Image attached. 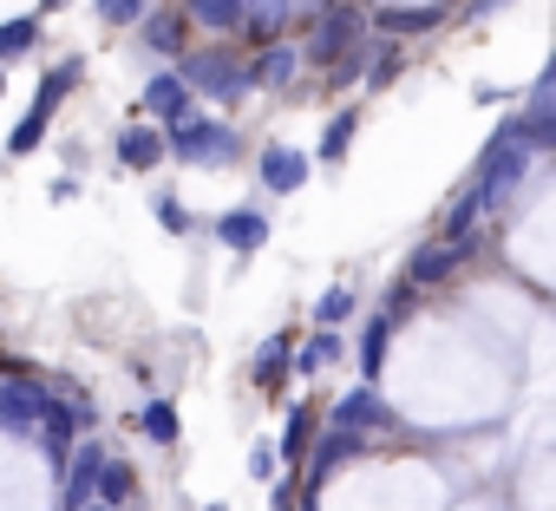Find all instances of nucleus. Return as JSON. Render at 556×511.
Masks as SVG:
<instances>
[{"label": "nucleus", "mask_w": 556, "mask_h": 511, "mask_svg": "<svg viewBox=\"0 0 556 511\" xmlns=\"http://www.w3.org/2000/svg\"><path fill=\"white\" fill-rule=\"evenodd\" d=\"M164 158V132H151V125H131L125 138H118V164H131V171H151Z\"/></svg>", "instance_id": "14"}, {"label": "nucleus", "mask_w": 556, "mask_h": 511, "mask_svg": "<svg viewBox=\"0 0 556 511\" xmlns=\"http://www.w3.org/2000/svg\"><path fill=\"white\" fill-rule=\"evenodd\" d=\"M138 21H144V47L151 53H184V14L164 8V14H138Z\"/></svg>", "instance_id": "16"}, {"label": "nucleus", "mask_w": 556, "mask_h": 511, "mask_svg": "<svg viewBox=\"0 0 556 511\" xmlns=\"http://www.w3.org/2000/svg\"><path fill=\"white\" fill-rule=\"evenodd\" d=\"M393 73H400V53H374V60H367V86H374V92H387Z\"/></svg>", "instance_id": "30"}, {"label": "nucleus", "mask_w": 556, "mask_h": 511, "mask_svg": "<svg viewBox=\"0 0 556 511\" xmlns=\"http://www.w3.org/2000/svg\"><path fill=\"white\" fill-rule=\"evenodd\" d=\"M190 92H210V99H242V92H255L249 86V66L236 60V53H223V47H203V53H190L184 47V73H177Z\"/></svg>", "instance_id": "2"}, {"label": "nucleus", "mask_w": 556, "mask_h": 511, "mask_svg": "<svg viewBox=\"0 0 556 511\" xmlns=\"http://www.w3.org/2000/svg\"><path fill=\"white\" fill-rule=\"evenodd\" d=\"M34 40H40V21H34V14H21V21H0V60L27 53Z\"/></svg>", "instance_id": "23"}, {"label": "nucleus", "mask_w": 556, "mask_h": 511, "mask_svg": "<svg viewBox=\"0 0 556 511\" xmlns=\"http://www.w3.org/2000/svg\"><path fill=\"white\" fill-rule=\"evenodd\" d=\"M484 210H478V190H465L458 203H452V216H445V242H471V223H478Z\"/></svg>", "instance_id": "25"}, {"label": "nucleus", "mask_w": 556, "mask_h": 511, "mask_svg": "<svg viewBox=\"0 0 556 511\" xmlns=\"http://www.w3.org/2000/svg\"><path fill=\"white\" fill-rule=\"evenodd\" d=\"M308 433H315V420H308V407H295V420H289L282 446H275V459H289V465H302V459H308Z\"/></svg>", "instance_id": "22"}, {"label": "nucleus", "mask_w": 556, "mask_h": 511, "mask_svg": "<svg viewBox=\"0 0 556 511\" xmlns=\"http://www.w3.org/2000/svg\"><path fill=\"white\" fill-rule=\"evenodd\" d=\"M157 223H164V229H177V236H184V229H190V210H184V203H177V197H157Z\"/></svg>", "instance_id": "31"}, {"label": "nucleus", "mask_w": 556, "mask_h": 511, "mask_svg": "<svg viewBox=\"0 0 556 511\" xmlns=\"http://www.w3.org/2000/svg\"><path fill=\"white\" fill-rule=\"evenodd\" d=\"M406 309H413V283H393V296H387V315H393V322H400V315H406Z\"/></svg>", "instance_id": "32"}, {"label": "nucleus", "mask_w": 556, "mask_h": 511, "mask_svg": "<svg viewBox=\"0 0 556 511\" xmlns=\"http://www.w3.org/2000/svg\"><path fill=\"white\" fill-rule=\"evenodd\" d=\"M354 132H361V119H354V112H341V119H334V125L321 132V151H315V158H328V164H334V158H348Z\"/></svg>", "instance_id": "24"}, {"label": "nucleus", "mask_w": 556, "mask_h": 511, "mask_svg": "<svg viewBox=\"0 0 556 511\" xmlns=\"http://www.w3.org/2000/svg\"><path fill=\"white\" fill-rule=\"evenodd\" d=\"M321 8H328V0H236V27H242L255 47H268L295 14H321Z\"/></svg>", "instance_id": "4"}, {"label": "nucleus", "mask_w": 556, "mask_h": 511, "mask_svg": "<svg viewBox=\"0 0 556 511\" xmlns=\"http://www.w3.org/2000/svg\"><path fill=\"white\" fill-rule=\"evenodd\" d=\"M138 426H144V439L170 446V439H177V413H170V400H151V407L138 413Z\"/></svg>", "instance_id": "26"}, {"label": "nucleus", "mask_w": 556, "mask_h": 511, "mask_svg": "<svg viewBox=\"0 0 556 511\" xmlns=\"http://www.w3.org/2000/svg\"><path fill=\"white\" fill-rule=\"evenodd\" d=\"M73 79H79V60H60V66L40 79V99H34V112H40V119H53V112H60V99L73 92Z\"/></svg>", "instance_id": "18"}, {"label": "nucleus", "mask_w": 556, "mask_h": 511, "mask_svg": "<svg viewBox=\"0 0 556 511\" xmlns=\"http://www.w3.org/2000/svg\"><path fill=\"white\" fill-rule=\"evenodd\" d=\"M334 426H354V433H374V426H393V413H387V400H380L374 387H354L348 400H334Z\"/></svg>", "instance_id": "10"}, {"label": "nucleus", "mask_w": 556, "mask_h": 511, "mask_svg": "<svg viewBox=\"0 0 556 511\" xmlns=\"http://www.w3.org/2000/svg\"><path fill=\"white\" fill-rule=\"evenodd\" d=\"M144 112H151V119H184V112H190V86H184L177 73L144 79Z\"/></svg>", "instance_id": "12"}, {"label": "nucleus", "mask_w": 556, "mask_h": 511, "mask_svg": "<svg viewBox=\"0 0 556 511\" xmlns=\"http://www.w3.org/2000/svg\"><path fill=\"white\" fill-rule=\"evenodd\" d=\"M341 354H348L341 328H321V335H315L302 354H289V361H295V374H321V367H328V361H341Z\"/></svg>", "instance_id": "17"}, {"label": "nucleus", "mask_w": 556, "mask_h": 511, "mask_svg": "<svg viewBox=\"0 0 556 511\" xmlns=\"http://www.w3.org/2000/svg\"><path fill=\"white\" fill-rule=\"evenodd\" d=\"M79 511H112V504H79Z\"/></svg>", "instance_id": "34"}, {"label": "nucleus", "mask_w": 556, "mask_h": 511, "mask_svg": "<svg viewBox=\"0 0 556 511\" xmlns=\"http://www.w3.org/2000/svg\"><path fill=\"white\" fill-rule=\"evenodd\" d=\"M439 21H445V8H380V14H374L380 34H426V27H439Z\"/></svg>", "instance_id": "15"}, {"label": "nucleus", "mask_w": 556, "mask_h": 511, "mask_svg": "<svg viewBox=\"0 0 556 511\" xmlns=\"http://www.w3.org/2000/svg\"><path fill=\"white\" fill-rule=\"evenodd\" d=\"M255 171H262V190H275V197H295L308 184V158L295 145H262Z\"/></svg>", "instance_id": "6"}, {"label": "nucleus", "mask_w": 556, "mask_h": 511, "mask_svg": "<svg viewBox=\"0 0 556 511\" xmlns=\"http://www.w3.org/2000/svg\"><path fill=\"white\" fill-rule=\"evenodd\" d=\"M387 341H393V315H374V322L361 328V348H354L367 374H380V367H387Z\"/></svg>", "instance_id": "19"}, {"label": "nucleus", "mask_w": 556, "mask_h": 511, "mask_svg": "<svg viewBox=\"0 0 556 511\" xmlns=\"http://www.w3.org/2000/svg\"><path fill=\"white\" fill-rule=\"evenodd\" d=\"M190 21H203V27L229 34V27H236V0H190Z\"/></svg>", "instance_id": "27"}, {"label": "nucleus", "mask_w": 556, "mask_h": 511, "mask_svg": "<svg viewBox=\"0 0 556 511\" xmlns=\"http://www.w3.org/2000/svg\"><path fill=\"white\" fill-rule=\"evenodd\" d=\"M354 40H367V14L354 8V0H328V8L315 14V40H308V60H315V66H328V60H341Z\"/></svg>", "instance_id": "3"}, {"label": "nucleus", "mask_w": 556, "mask_h": 511, "mask_svg": "<svg viewBox=\"0 0 556 511\" xmlns=\"http://www.w3.org/2000/svg\"><path fill=\"white\" fill-rule=\"evenodd\" d=\"M99 465H105V446H73L66 452V511H79V504H92V485H99Z\"/></svg>", "instance_id": "8"}, {"label": "nucleus", "mask_w": 556, "mask_h": 511, "mask_svg": "<svg viewBox=\"0 0 556 511\" xmlns=\"http://www.w3.org/2000/svg\"><path fill=\"white\" fill-rule=\"evenodd\" d=\"M465 256H471V242H426L413 263H406V283H413V289L445 283V276H452V263H465Z\"/></svg>", "instance_id": "9"}, {"label": "nucleus", "mask_w": 556, "mask_h": 511, "mask_svg": "<svg viewBox=\"0 0 556 511\" xmlns=\"http://www.w3.org/2000/svg\"><path fill=\"white\" fill-rule=\"evenodd\" d=\"M164 151L177 158V164H190V171H223V164H236V151H242V138L223 125V119H170V138H164Z\"/></svg>", "instance_id": "1"}, {"label": "nucleus", "mask_w": 556, "mask_h": 511, "mask_svg": "<svg viewBox=\"0 0 556 511\" xmlns=\"http://www.w3.org/2000/svg\"><path fill=\"white\" fill-rule=\"evenodd\" d=\"M308 452H315V459H302V465H308V478H328L334 465H348V459H361V452H367V439H361L354 426H334V433H321V439H315Z\"/></svg>", "instance_id": "7"}, {"label": "nucleus", "mask_w": 556, "mask_h": 511, "mask_svg": "<svg viewBox=\"0 0 556 511\" xmlns=\"http://www.w3.org/2000/svg\"><path fill=\"white\" fill-rule=\"evenodd\" d=\"M47 413H53V394H47L34 374H8V381H0V426L34 433Z\"/></svg>", "instance_id": "5"}, {"label": "nucleus", "mask_w": 556, "mask_h": 511, "mask_svg": "<svg viewBox=\"0 0 556 511\" xmlns=\"http://www.w3.org/2000/svg\"><path fill=\"white\" fill-rule=\"evenodd\" d=\"M216 236H223L236 256H249V249H262V242H268V216H262V210H229V216L216 223Z\"/></svg>", "instance_id": "13"}, {"label": "nucleus", "mask_w": 556, "mask_h": 511, "mask_svg": "<svg viewBox=\"0 0 556 511\" xmlns=\"http://www.w3.org/2000/svg\"><path fill=\"white\" fill-rule=\"evenodd\" d=\"M47 8H60V0H47Z\"/></svg>", "instance_id": "35"}, {"label": "nucleus", "mask_w": 556, "mask_h": 511, "mask_svg": "<svg viewBox=\"0 0 556 511\" xmlns=\"http://www.w3.org/2000/svg\"><path fill=\"white\" fill-rule=\"evenodd\" d=\"M289 354H295V341H289V335H275V341H262V354H255V367H249V374H255L262 387H275V381L289 374Z\"/></svg>", "instance_id": "20"}, {"label": "nucleus", "mask_w": 556, "mask_h": 511, "mask_svg": "<svg viewBox=\"0 0 556 511\" xmlns=\"http://www.w3.org/2000/svg\"><path fill=\"white\" fill-rule=\"evenodd\" d=\"M295 73H302V53H295V47H275V40H268V47H262V60L249 66V86H268V92H282Z\"/></svg>", "instance_id": "11"}, {"label": "nucleus", "mask_w": 556, "mask_h": 511, "mask_svg": "<svg viewBox=\"0 0 556 511\" xmlns=\"http://www.w3.org/2000/svg\"><path fill=\"white\" fill-rule=\"evenodd\" d=\"M348 315H354V296H348V289H328V296L315 302V322H321V328H341Z\"/></svg>", "instance_id": "28"}, {"label": "nucleus", "mask_w": 556, "mask_h": 511, "mask_svg": "<svg viewBox=\"0 0 556 511\" xmlns=\"http://www.w3.org/2000/svg\"><path fill=\"white\" fill-rule=\"evenodd\" d=\"M138 14H144V0H99L105 27H138Z\"/></svg>", "instance_id": "29"}, {"label": "nucleus", "mask_w": 556, "mask_h": 511, "mask_svg": "<svg viewBox=\"0 0 556 511\" xmlns=\"http://www.w3.org/2000/svg\"><path fill=\"white\" fill-rule=\"evenodd\" d=\"M125 498H131V472L105 459V465H99V485H92V504H112V511H118Z\"/></svg>", "instance_id": "21"}, {"label": "nucleus", "mask_w": 556, "mask_h": 511, "mask_svg": "<svg viewBox=\"0 0 556 511\" xmlns=\"http://www.w3.org/2000/svg\"><path fill=\"white\" fill-rule=\"evenodd\" d=\"M0 92H8V79H0Z\"/></svg>", "instance_id": "36"}, {"label": "nucleus", "mask_w": 556, "mask_h": 511, "mask_svg": "<svg viewBox=\"0 0 556 511\" xmlns=\"http://www.w3.org/2000/svg\"><path fill=\"white\" fill-rule=\"evenodd\" d=\"M210 511H223V504H210Z\"/></svg>", "instance_id": "37"}, {"label": "nucleus", "mask_w": 556, "mask_h": 511, "mask_svg": "<svg viewBox=\"0 0 556 511\" xmlns=\"http://www.w3.org/2000/svg\"><path fill=\"white\" fill-rule=\"evenodd\" d=\"M275 511H295V478H282V485H275Z\"/></svg>", "instance_id": "33"}]
</instances>
